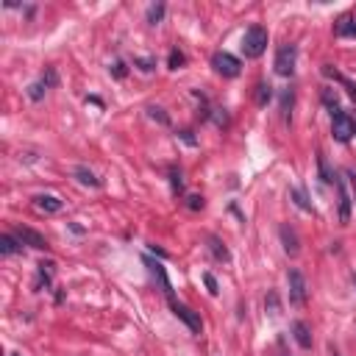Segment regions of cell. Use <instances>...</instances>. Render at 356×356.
<instances>
[{"label":"cell","mask_w":356,"mask_h":356,"mask_svg":"<svg viewBox=\"0 0 356 356\" xmlns=\"http://www.w3.org/2000/svg\"><path fill=\"white\" fill-rule=\"evenodd\" d=\"M350 175V184H353V192H356V173H348Z\"/></svg>","instance_id":"obj_34"},{"label":"cell","mask_w":356,"mask_h":356,"mask_svg":"<svg viewBox=\"0 0 356 356\" xmlns=\"http://www.w3.org/2000/svg\"><path fill=\"white\" fill-rule=\"evenodd\" d=\"M170 309H173V314H175L178 320H184V323H187V328H189L192 334H200L203 323H200V317H198V314H195L192 309L187 306V303H178V301L173 298V301H170Z\"/></svg>","instance_id":"obj_5"},{"label":"cell","mask_w":356,"mask_h":356,"mask_svg":"<svg viewBox=\"0 0 356 356\" xmlns=\"http://www.w3.org/2000/svg\"><path fill=\"white\" fill-rule=\"evenodd\" d=\"M42 81L45 86H48V89H53L56 84H59V73H56V67H45V73H42Z\"/></svg>","instance_id":"obj_20"},{"label":"cell","mask_w":356,"mask_h":356,"mask_svg":"<svg viewBox=\"0 0 356 356\" xmlns=\"http://www.w3.org/2000/svg\"><path fill=\"white\" fill-rule=\"evenodd\" d=\"M278 234H281V245H284V251H287V254H290V256L301 254V240H298V234H295V228H292V225L284 223Z\"/></svg>","instance_id":"obj_8"},{"label":"cell","mask_w":356,"mask_h":356,"mask_svg":"<svg viewBox=\"0 0 356 356\" xmlns=\"http://www.w3.org/2000/svg\"><path fill=\"white\" fill-rule=\"evenodd\" d=\"M290 109H292V89H287V92L281 95V111L290 117Z\"/></svg>","instance_id":"obj_28"},{"label":"cell","mask_w":356,"mask_h":356,"mask_svg":"<svg viewBox=\"0 0 356 356\" xmlns=\"http://www.w3.org/2000/svg\"><path fill=\"white\" fill-rule=\"evenodd\" d=\"M331 356H339V353H337V350H331Z\"/></svg>","instance_id":"obj_35"},{"label":"cell","mask_w":356,"mask_h":356,"mask_svg":"<svg viewBox=\"0 0 356 356\" xmlns=\"http://www.w3.org/2000/svg\"><path fill=\"white\" fill-rule=\"evenodd\" d=\"M323 103H326V106H328V111H331V117L342 114V109H339V100H337V95H331V89H323Z\"/></svg>","instance_id":"obj_18"},{"label":"cell","mask_w":356,"mask_h":356,"mask_svg":"<svg viewBox=\"0 0 356 356\" xmlns=\"http://www.w3.org/2000/svg\"><path fill=\"white\" fill-rule=\"evenodd\" d=\"M353 284H356V276H353Z\"/></svg>","instance_id":"obj_37"},{"label":"cell","mask_w":356,"mask_h":356,"mask_svg":"<svg viewBox=\"0 0 356 356\" xmlns=\"http://www.w3.org/2000/svg\"><path fill=\"white\" fill-rule=\"evenodd\" d=\"M34 203H37V209L45 211V214H56V211H61V206H64L56 195H37Z\"/></svg>","instance_id":"obj_10"},{"label":"cell","mask_w":356,"mask_h":356,"mask_svg":"<svg viewBox=\"0 0 356 356\" xmlns=\"http://www.w3.org/2000/svg\"><path fill=\"white\" fill-rule=\"evenodd\" d=\"M331 134H334V139H337V142H348V139L356 134V123L342 111V114L331 117Z\"/></svg>","instance_id":"obj_6"},{"label":"cell","mask_w":356,"mask_h":356,"mask_svg":"<svg viewBox=\"0 0 356 356\" xmlns=\"http://www.w3.org/2000/svg\"><path fill=\"white\" fill-rule=\"evenodd\" d=\"M290 198L295 200V206H298V209H303V211H312V203L306 200V195H303L301 189H292V192H290Z\"/></svg>","instance_id":"obj_23"},{"label":"cell","mask_w":356,"mask_h":356,"mask_svg":"<svg viewBox=\"0 0 356 356\" xmlns=\"http://www.w3.org/2000/svg\"><path fill=\"white\" fill-rule=\"evenodd\" d=\"M109 70H111V75H114V78H126V73H128V70H126V61H120V59H117L114 64L109 67Z\"/></svg>","instance_id":"obj_27"},{"label":"cell","mask_w":356,"mask_h":356,"mask_svg":"<svg viewBox=\"0 0 356 356\" xmlns=\"http://www.w3.org/2000/svg\"><path fill=\"white\" fill-rule=\"evenodd\" d=\"M148 111H151V117H153V120H159V123H164V126H167V114H164V111L162 109H156V106H151V109H148Z\"/></svg>","instance_id":"obj_30"},{"label":"cell","mask_w":356,"mask_h":356,"mask_svg":"<svg viewBox=\"0 0 356 356\" xmlns=\"http://www.w3.org/2000/svg\"><path fill=\"white\" fill-rule=\"evenodd\" d=\"M287 284H290V303L292 306H306V295H309V287H306V278L298 267H290L287 273Z\"/></svg>","instance_id":"obj_2"},{"label":"cell","mask_w":356,"mask_h":356,"mask_svg":"<svg viewBox=\"0 0 356 356\" xmlns=\"http://www.w3.org/2000/svg\"><path fill=\"white\" fill-rule=\"evenodd\" d=\"M187 209L200 211V209H203V198H200V195H189V198H187Z\"/></svg>","instance_id":"obj_29"},{"label":"cell","mask_w":356,"mask_h":356,"mask_svg":"<svg viewBox=\"0 0 356 356\" xmlns=\"http://www.w3.org/2000/svg\"><path fill=\"white\" fill-rule=\"evenodd\" d=\"M151 251H153V254H156V256H162V259H164V256H167V254H164V251H162V248H156V245H151Z\"/></svg>","instance_id":"obj_33"},{"label":"cell","mask_w":356,"mask_h":356,"mask_svg":"<svg viewBox=\"0 0 356 356\" xmlns=\"http://www.w3.org/2000/svg\"><path fill=\"white\" fill-rule=\"evenodd\" d=\"M267 309H270V314H278V298H276V292H270V295H267Z\"/></svg>","instance_id":"obj_31"},{"label":"cell","mask_w":356,"mask_h":356,"mask_svg":"<svg viewBox=\"0 0 356 356\" xmlns=\"http://www.w3.org/2000/svg\"><path fill=\"white\" fill-rule=\"evenodd\" d=\"M209 251H211V256H214L217 262H231L228 248H225V242H220L217 236H209Z\"/></svg>","instance_id":"obj_15"},{"label":"cell","mask_w":356,"mask_h":356,"mask_svg":"<svg viewBox=\"0 0 356 356\" xmlns=\"http://www.w3.org/2000/svg\"><path fill=\"white\" fill-rule=\"evenodd\" d=\"M292 337H295V342L301 345L303 350L312 348V328H309V323L295 320V323H292Z\"/></svg>","instance_id":"obj_9"},{"label":"cell","mask_w":356,"mask_h":356,"mask_svg":"<svg viewBox=\"0 0 356 356\" xmlns=\"http://www.w3.org/2000/svg\"><path fill=\"white\" fill-rule=\"evenodd\" d=\"M273 97V92H270V84H259L256 86V103L259 106H267V100Z\"/></svg>","instance_id":"obj_22"},{"label":"cell","mask_w":356,"mask_h":356,"mask_svg":"<svg viewBox=\"0 0 356 356\" xmlns=\"http://www.w3.org/2000/svg\"><path fill=\"white\" fill-rule=\"evenodd\" d=\"M134 67H139L142 73H151L153 67H156V59H151V56H137V59H134Z\"/></svg>","instance_id":"obj_21"},{"label":"cell","mask_w":356,"mask_h":356,"mask_svg":"<svg viewBox=\"0 0 356 356\" xmlns=\"http://www.w3.org/2000/svg\"><path fill=\"white\" fill-rule=\"evenodd\" d=\"M317 170H320V181H323V184H334V178H337V175L331 173V167H328V162H326V156H323V153H317Z\"/></svg>","instance_id":"obj_16"},{"label":"cell","mask_w":356,"mask_h":356,"mask_svg":"<svg viewBox=\"0 0 356 356\" xmlns=\"http://www.w3.org/2000/svg\"><path fill=\"white\" fill-rule=\"evenodd\" d=\"M53 273H56V265L53 262H39V281H37V290H48L50 281H53Z\"/></svg>","instance_id":"obj_14"},{"label":"cell","mask_w":356,"mask_h":356,"mask_svg":"<svg viewBox=\"0 0 356 356\" xmlns=\"http://www.w3.org/2000/svg\"><path fill=\"white\" fill-rule=\"evenodd\" d=\"M184 61H187V59H184L181 50H170V59H167V67H170V70H181Z\"/></svg>","instance_id":"obj_24"},{"label":"cell","mask_w":356,"mask_h":356,"mask_svg":"<svg viewBox=\"0 0 356 356\" xmlns=\"http://www.w3.org/2000/svg\"><path fill=\"white\" fill-rule=\"evenodd\" d=\"M73 175H75V181L84 184V187H100V178H97L89 167H84V164H78V167L73 170Z\"/></svg>","instance_id":"obj_12"},{"label":"cell","mask_w":356,"mask_h":356,"mask_svg":"<svg viewBox=\"0 0 356 356\" xmlns=\"http://www.w3.org/2000/svg\"><path fill=\"white\" fill-rule=\"evenodd\" d=\"M203 284H206V290H209V295H217V292H220V284H217V278L211 276V273H203Z\"/></svg>","instance_id":"obj_26"},{"label":"cell","mask_w":356,"mask_h":356,"mask_svg":"<svg viewBox=\"0 0 356 356\" xmlns=\"http://www.w3.org/2000/svg\"><path fill=\"white\" fill-rule=\"evenodd\" d=\"M170 178H173V187L178 189V192H181L184 189V181H181V173H178V170H173V173H170Z\"/></svg>","instance_id":"obj_32"},{"label":"cell","mask_w":356,"mask_h":356,"mask_svg":"<svg viewBox=\"0 0 356 356\" xmlns=\"http://www.w3.org/2000/svg\"><path fill=\"white\" fill-rule=\"evenodd\" d=\"M164 12H167V6H164V3H153V6L148 9V23H151V25L162 23V20H164Z\"/></svg>","instance_id":"obj_17"},{"label":"cell","mask_w":356,"mask_h":356,"mask_svg":"<svg viewBox=\"0 0 356 356\" xmlns=\"http://www.w3.org/2000/svg\"><path fill=\"white\" fill-rule=\"evenodd\" d=\"M295 59H298V48L295 45H281L276 53V73L281 78H290L295 73Z\"/></svg>","instance_id":"obj_3"},{"label":"cell","mask_w":356,"mask_h":356,"mask_svg":"<svg viewBox=\"0 0 356 356\" xmlns=\"http://www.w3.org/2000/svg\"><path fill=\"white\" fill-rule=\"evenodd\" d=\"M337 34H342V37H356V17H345L342 23H339Z\"/></svg>","instance_id":"obj_19"},{"label":"cell","mask_w":356,"mask_h":356,"mask_svg":"<svg viewBox=\"0 0 356 356\" xmlns=\"http://www.w3.org/2000/svg\"><path fill=\"white\" fill-rule=\"evenodd\" d=\"M12 356H20V353H12Z\"/></svg>","instance_id":"obj_36"},{"label":"cell","mask_w":356,"mask_h":356,"mask_svg":"<svg viewBox=\"0 0 356 356\" xmlns=\"http://www.w3.org/2000/svg\"><path fill=\"white\" fill-rule=\"evenodd\" d=\"M265 50H267V31L262 25H251L242 34V53H245V59H259Z\"/></svg>","instance_id":"obj_1"},{"label":"cell","mask_w":356,"mask_h":356,"mask_svg":"<svg viewBox=\"0 0 356 356\" xmlns=\"http://www.w3.org/2000/svg\"><path fill=\"white\" fill-rule=\"evenodd\" d=\"M20 251H23V242H20L17 236H12V234L0 236V254L3 256H14V254H20Z\"/></svg>","instance_id":"obj_13"},{"label":"cell","mask_w":356,"mask_h":356,"mask_svg":"<svg viewBox=\"0 0 356 356\" xmlns=\"http://www.w3.org/2000/svg\"><path fill=\"white\" fill-rule=\"evenodd\" d=\"M14 236H17L23 245H28V248H37V251H45L48 248V242H45V236L42 234H37L34 228H25V225H20L17 231H14Z\"/></svg>","instance_id":"obj_7"},{"label":"cell","mask_w":356,"mask_h":356,"mask_svg":"<svg viewBox=\"0 0 356 356\" xmlns=\"http://www.w3.org/2000/svg\"><path fill=\"white\" fill-rule=\"evenodd\" d=\"M281 356H287V353H281Z\"/></svg>","instance_id":"obj_38"},{"label":"cell","mask_w":356,"mask_h":356,"mask_svg":"<svg viewBox=\"0 0 356 356\" xmlns=\"http://www.w3.org/2000/svg\"><path fill=\"white\" fill-rule=\"evenodd\" d=\"M45 89H48V86H45L42 81H37V84H31V86H28V97H31L34 103L42 100V97H45Z\"/></svg>","instance_id":"obj_25"},{"label":"cell","mask_w":356,"mask_h":356,"mask_svg":"<svg viewBox=\"0 0 356 356\" xmlns=\"http://www.w3.org/2000/svg\"><path fill=\"white\" fill-rule=\"evenodd\" d=\"M334 187H337V192H339V217H342V223H348L350 220V198H348V192H345V184H342V178H334Z\"/></svg>","instance_id":"obj_11"},{"label":"cell","mask_w":356,"mask_h":356,"mask_svg":"<svg viewBox=\"0 0 356 356\" xmlns=\"http://www.w3.org/2000/svg\"><path fill=\"white\" fill-rule=\"evenodd\" d=\"M211 67L217 70L223 78H236L240 75V59L236 56H231V53H225V50H220V53H214L211 56Z\"/></svg>","instance_id":"obj_4"}]
</instances>
